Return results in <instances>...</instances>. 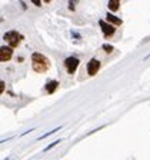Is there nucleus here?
<instances>
[{
    "instance_id": "obj_13",
    "label": "nucleus",
    "mask_w": 150,
    "mask_h": 160,
    "mask_svg": "<svg viewBox=\"0 0 150 160\" xmlns=\"http://www.w3.org/2000/svg\"><path fill=\"white\" fill-rule=\"evenodd\" d=\"M0 86H2V93H3V92H4V83H3V80L0 82Z\"/></svg>"
},
{
    "instance_id": "obj_3",
    "label": "nucleus",
    "mask_w": 150,
    "mask_h": 160,
    "mask_svg": "<svg viewBox=\"0 0 150 160\" xmlns=\"http://www.w3.org/2000/svg\"><path fill=\"white\" fill-rule=\"evenodd\" d=\"M79 63H80V60L77 59V57H73V56L67 57V59L64 60V66H66L67 72H69L70 74H73L74 72H76V69H77V66H79Z\"/></svg>"
},
{
    "instance_id": "obj_10",
    "label": "nucleus",
    "mask_w": 150,
    "mask_h": 160,
    "mask_svg": "<svg viewBox=\"0 0 150 160\" xmlns=\"http://www.w3.org/2000/svg\"><path fill=\"white\" fill-rule=\"evenodd\" d=\"M60 130V127H56V129L54 130H50V132H47L46 134H44V136H42V137H39V140H42V139H46L47 136H50V134H53V133H56V132H59Z\"/></svg>"
},
{
    "instance_id": "obj_2",
    "label": "nucleus",
    "mask_w": 150,
    "mask_h": 160,
    "mask_svg": "<svg viewBox=\"0 0 150 160\" xmlns=\"http://www.w3.org/2000/svg\"><path fill=\"white\" fill-rule=\"evenodd\" d=\"M4 40H7V43H9V47H17L19 43L23 40V36L19 33V32H14V30H10L4 34Z\"/></svg>"
},
{
    "instance_id": "obj_4",
    "label": "nucleus",
    "mask_w": 150,
    "mask_h": 160,
    "mask_svg": "<svg viewBox=\"0 0 150 160\" xmlns=\"http://www.w3.org/2000/svg\"><path fill=\"white\" fill-rule=\"evenodd\" d=\"M99 24H100V29H102V32H103L104 37L113 36V33H114V26L109 24L107 22H104V20H99Z\"/></svg>"
},
{
    "instance_id": "obj_5",
    "label": "nucleus",
    "mask_w": 150,
    "mask_h": 160,
    "mask_svg": "<svg viewBox=\"0 0 150 160\" xmlns=\"http://www.w3.org/2000/svg\"><path fill=\"white\" fill-rule=\"evenodd\" d=\"M100 69V62L97 59H90L89 63H87V73L90 76H94V74L99 72Z\"/></svg>"
},
{
    "instance_id": "obj_12",
    "label": "nucleus",
    "mask_w": 150,
    "mask_h": 160,
    "mask_svg": "<svg viewBox=\"0 0 150 160\" xmlns=\"http://www.w3.org/2000/svg\"><path fill=\"white\" fill-rule=\"evenodd\" d=\"M103 50L106 53H112L113 52V46L112 44H103Z\"/></svg>"
},
{
    "instance_id": "obj_8",
    "label": "nucleus",
    "mask_w": 150,
    "mask_h": 160,
    "mask_svg": "<svg viewBox=\"0 0 150 160\" xmlns=\"http://www.w3.org/2000/svg\"><path fill=\"white\" fill-rule=\"evenodd\" d=\"M106 19H107V22H109L110 24H113V26H120V24L123 23V22H122V19H119V17L113 16V14H110V13H107Z\"/></svg>"
},
{
    "instance_id": "obj_14",
    "label": "nucleus",
    "mask_w": 150,
    "mask_h": 160,
    "mask_svg": "<svg viewBox=\"0 0 150 160\" xmlns=\"http://www.w3.org/2000/svg\"><path fill=\"white\" fill-rule=\"evenodd\" d=\"M33 4H34V6H40V2H39V0H33Z\"/></svg>"
},
{
    "instance_id": "obj_1",
    "label": "nucleus",
    "mask_w": 150,
    "mask_h": 160,
    "mask_svg": "<svg viewBox=\"0 0 150 160\" xmlns=\"http://www.w3.org/2000/svg\"><path fill=\"white\" fill-rule=\"evenodd\" d=\"M32 66L37 73H44L50 69V60L42 53L32 54Z\"/></svg>"
},
{
    "instance_id": "obj_6",
    "label": "nucleus",
    "mask_w": 150,
    "mask_h": 160,
    "mask_svg": "<svg viewBox=\"0 0 150 160\" xmlns=\"http://www.w3.org/2000/svg\"><path fill=\"white\" fill-rule=\"evenodd\" d=\"M12 54H13V49L7 46H2L0 47V60L2 62H7V60L12 59Z\"/></svg>"
},
{
    "instance_id": "obj_7",
    "label": "nucleus",
    "mask_w": 150,
    "mask_h": 160,
    "mask_svg": "<svg viewBox=\"0 0 150 160\" xmlns=\"http://www.w3.org/2000/svg\"><path fill=\"white\" fill-rule=\"evenodd\" d=\"M57 86H59V82H57V80H49L46 83V86H44V89H46L47 93H53L54 90L57 89Z\"/></svg>"
},
{
    "instance_id": "obj_9",
    "label": "nucleus",
    "mask_w": 150,
    "mask_h": 160,
    "mask_svg": "<svg viewBox=\"0 0 150 160\" xmlns=\"http://www.w3.org/2000/svg\"><path fill=\"white\" fill-rule=\"evenodd\" d=\"M107 6H109V9L112 10V12H116V10L119 9V6H120V2L119 0H110Z\"/></svg>"
},
{
    "instance_id": "obj_11",
    "label": "nucleus",
    "mask_w": 150,
    "mask_h": 160,
    "mask_svg": "<svg viewBox=\"0 0 150 160\" xmlns=\"http://www.w3.org/2000/svg\"><path fill=\"white\" fill-rule=\"evenodd\" d=\"M59 143H60V139H57L56 142H53V143H50L49 146H47L46 149H44V152H47V150H50V149H53V147H54V146H57Z\"/></svg>"
}]
</instances>
